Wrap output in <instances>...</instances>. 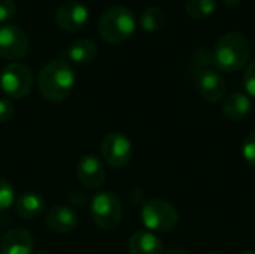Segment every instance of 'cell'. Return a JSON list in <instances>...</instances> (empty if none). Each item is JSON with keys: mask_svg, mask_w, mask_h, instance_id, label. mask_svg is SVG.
Returning a JSON list of instances; mask_svg holds the SVG:
<instances>
[{"mask_svg": "<svg viewBox=\"0 0 255 254\" xmlns=\"http://www.w3.org/2000/svg\"><path fill=\"white\" fill-rule=\"evenodd\" d=\"M15 202V190L9 181L0 178V213L6 211Z\"/></svg>", "mask_w": 255, "mask_h": 254, "instance_id": "21", "label": "cell"}, {"mask_svg": "<svg viewBox=\"0 0 255 254\" xmlns=\"http://www.w3.org/2000/svg\"><path fill=\"white\" fill-rule=\"evenodd\" d=\"M15 13L13 0H0V22H7Z\"/></svg>", "mask_w": 255, "mask_h": 254, "instance_id": "24", "label": "cell"}, {"mask_svg": "<svg viewBox=\"0 0 255 254\" xmlns=\"http://www.w3.org/2000/svg\"><path fill=\"white\" fill-rule=\"evenodd\" d=\"M97 55V45L87 37L75 40L67 49H66V57L76 63V64H87L91 63Z\"/></svg>", "mask_w": 255, "mask_h": 254, "instance_id": "17", "label": "cell"}, {"mask_svg": "<svg viewBox=\"0 0 255 254\" xmlns=\"http://www.w3.org/2000/svg\"><path fill=\"white\" fill-rule=\"evenodd\" d=\"M140 27L148 33L158 31L166 22V13L160 6H149L140 15Z\"/></svg>", "mask_w": 255, "mask_h": 254, "instance_id": "19", "label": "cell"}, {"mask_svg": "<svg viewBox=\"0 0 255 254\" xmlns=\"http://www.w3.org/2000/svg\"><path fill=\"white\" fill-rule=\"evenodd\" d=\"M102 157L103 160L115 169L124 168L131 160L133 147L131 141L123 132H112L106 135L102 141Z\"/></svg>", "mask_w": 255, "mask_h": 254, "instance_id": "7", "label": "cell"}, {"mask_svg": "<svg viewBox=\"0 0 255 254\" xmlns=\"http://www.w3.org/2000/svg\"><path fill=\"white\" fill-rule=\"evenodd\" d=\"M130 254H164L161 240L148 231H137L128 240Z\"/></svg>", "mask_w": 255, "mask_h": 254, "instance_id": "14", "label": "cell"}, {"mask_svg": "<svg viewBox=\"0 0 255 254\" xmlns=\"http://www.w3.org/2000/svg\"><path fill=\"white\" fill-rule=\"evenodd\" d=\"M196 84H197V88H199L200 94L203 96V99L211 103L221 102L227 91L226 81L221 76L218 69H211V70L202 73L196 79Z\"/></svg>", "mask_w": 255, "mask_h": 254, "instance_id": "11", "label": "cell"}, {"mask_svg": "<svg viewBox=\"0 0 255 254\" xmlns=\"http://www.w3.org/2000/svg\"><path fill=\"white\" fill-rule=\"evenodd\" d=\"M90 214L100 229L112 231L123 220V204L114 192H99L91 199Z\"/></svg>", "mask_w": 255, "mask_h": 254, "instance_id": "4", "label": "cell"}, {"mask_svg": "<svg viewBox=\"0 0 255 254\" xmlns=\"http://www.w3.org/2000/svg\"><path fill=\"white\" fill-rule=\"evenodd\" d=\"M30 40L27 33L16 24L0 25V55L7 60H19L27 55Z\"/></svg>", "mask_w": 255, "mask_h": 254, "instance_id": "8", "label": "cell"}, {"mask_svg": "<svg viewBox=\"0 0 255 254\" xmlns=\"http://www.w3.org/2000/svg\"><path fill=\"white\" fill-rule=\"evenodd\" d=\"M215 7V0H187L185 3V10L193 19H205L211 16Z\"/></svg>", "mask_w": 255, "mask_h": 254, "instance_id": "20", "label": "cell"}, {"mask_svg": "<svg viewBox=\"0 0 255 254\" xmlns=\"http://www.w3.org/2000/svg\"><path fill=\"white\" fill-rule=\"evenodd\" d=\"M223 3H224L227 7H232V9H235V7H238V6L242 3V0H223Z\"/></svg>", "mask_w": 255, "mask_h": 254, "instance_id": "26", "label": "cell"}, {"mask_svg": "<svg viewBox=\"0 0 255 254\" xmlns=\"http://www.w3.org/2000/svg\"><path fill=\"white\" fill-rule=\"evenodd\" d=\"M244 85H245V90L248 91V94L254 96L255 97V61L251 63L247 70H245V75H244Z\"/></svg>", "mask_w": 255, "mask_h": 254, "instance_id": "23", "label": "cell"}, {"mask_svg": "<svg viewBox=\"0 0 255 254\" xmlns=\"http://www.w3.org/2000/svg\"><path fill=\"white\" fill-rule=\"evenodd\" d=\"M13 117V105L7 99H0V123H7Z\"/></svg>", "mask_w": 255, "mask_h": 254, "instance_id": "25", "label": "cell"}, {"mask_svg": "<svg viewBox=\"0 0 255 254\" xmlns=\"http://www.w3.org/2000/svg\"><path fill=\"white\" fill-rule=\"evenodd\" d=\"M0 254H33V238L28 231L13 228L0 240Z\"/></svg>", "mask_w": 255, "mask_h": 254, "instance_id": "12", "label": "cell"}, {"mask_svg": "<svg viewBox=\"0 0 255 254\" xmlns=\"http://www.w3.org/2000/svg\"><path fill=\"white\" fill-rule=\"evenodd\" d=\"M45 210V199L37 192H27L21 195L15 202V213L19 219L33 220L39 217Z\"/></svg>", "mask_w": 255, "mask_h": 254, "instance_id": "15", "label": "cell"}, {"mask_svg": "<svg viewBox=\"0 0 255 254\" xmlns=\"http://www.w3.org/2000/svg\"><path fill=\"white\" fill-rule=\"evenodd\" d=\"M242 154H244V159L250 163L255 166V130L250 132L244 142H242Z\"/></svg>", "mask_w": 255, "mask_h": 254, "instance_id": "22", "label": "cell"}, {"mask_svg": "<svg viewBox=\"0 0 255 254\" xmlns=\"http://www.w3.org/2000/svg\"><path fill=\"white\" fill-rule=\"evenodd\" d=\"M212 54L218 70L227 73L238 72L250 60V40L239 31H229L218 40Z\"/></svg>", "mask_w": 255, "mask_h": 254, "instance_id": "2", "label": "cell"}, {"mask_svg": "<svg viewBox=\"0 0 255 254\" xmlns=\"http://www.w3.org/2000/svg\"><path fill=\"white\" fill-rule=\"evenodd\" d=\"M76 82L75 70L63 60L57 58L45 64L39 73V90L42 96L49 102H63L70 96Z\"/></svg>", "mask_w": 255, "mask_h": 254, "instance_id": "1", "label": "cell"}, {"mask_svg": "<svg viewBox=\"0 0 255 254\" xmlns=\"http://www.w3.org/2000/svg\"><path fill=\"white\" fill-rule=\"evenodd\" d=\"M78 225V214L69 205H55L48 211L46 226L54 234H69Z\"/></svg>", "mask_w": 255, "mask_h": 254, "instance_id": "13", "label": "cell"}, {"mask_svg": "<svg viewBox=\"0 0 255 254\" xmlns=\"http://www.w3.org/2000/svg\"><path fill=\"white\" fill-rule=\"evenodd\" d=\"M140 217L145 228L152 232H170L179 222L176 208L163 199H151L145 202Z\"/></svg>", "mask_w": 255, "mask_h": 254, "instance_id": "5", "label": "cell"}, {"mask_svg": "<svg viewBox=\"0 0 255 254\" xmlns=\"http://www.w3.org/2000/svg\"><path fill=\"white\" fill-rule=\"evenodd\" d=\"M76 175L81 184L87 189H100L106 180V169L102 160L93 154L81 157L76 168Z\"/></svg>", "mask_w": 255, "mask_h": 254, "instance_id": "10", "label": "cell"}, {"mask_svg": "<svg viewBox=\"0 0 255 254\" xmlns=\"http://www.w3.org/2000/svg\"><path fill=\"white\" fill-rule=\"evenodd\" d=\"M167 254H190L185 249H181V247H173V249H170Z\"/></svg>", "mask_w": 255, "mask_h": 254, "instance_id": "27", "label": "cell"}, {"mask_svg": "<svg viewBox=\"0 0 255 254\" xmlns=\"http://www.w3.org/2000/svg\"><path fill=\"white\" fill-rule=\"evenodd\" d=\"M33 72L24 63L12 61L0 73V87L12 99L25 97L33 88Z\"/></svg>", "mask_w": 255, "mask_h": 254, "instance_id": "6", "label": "cell"}, {"mask_svg": "<svg viewBox=\"0 0 255 254\" xmlns=\"http://www.w3.org/2000/svg\"><path fill=\"white\" fill-rule=\"evenodd\" d=\"M88 19H90V10L87 4L78 0H67L61 3L55 12L57 25L67 33L81 31L88 24Z\"/></svg>", "mask_w": 255, "mask_h": 254, "instance_id": "9", "label": "cell"}, {"mask_svg": "<svg viewBox=\"0 0 255 254\" xmlns=\"http://www.w3.org/2000/svg\"><path fill=\"white\" fill-rule=\"evenodd\" d=\"M239 254H255L253 252H244V253H239Z\"/></svg>", "mask_w": 255, "mask_h": 254, "instance_id": "28", "label": "cell"}, {"mask_svg": "<svg viewBox=\"0 0 255 254\" xmlns=\"http://www.w3.org/2000/svg\"><path fill=\"white\" fill-rule=\"evenodd\" d=\"M211 69H217L214 54L205 48L196 49L190 58V73H191L193 79L196 81L202 73H205Z\"/></svg>", "mask_w": 255, "mask_h": 254, "instance_id": "18", "label": "cell"}, {"mask_svg": "<svg viewBox=\"0 0 255 254\" xmlns=\"http://www.w3.org/2000/svg\"><path fill=\"white\" fill-rule=\"evenodd\" d=\"M208 254H218V253H208Z\"/></svg>", "mask_w": 255, "mask_h": 254, "instance_id": "29", "label": "cell"}, {"mask_svg": "<svg viewBox=\"0 0 255 254\" xmlns=\"http://www.w3.org/2000/svg\"><path fill=\"white\" fill-rule=\"evenodd\" d=\"M136 30L134 13L121 4L108 7L99 19V33L108 43L118 45L128 40Z\"/></svg>", "mask_w": 255, "mask_h": 254, "instance_id": "3", "label": "cell"}, {"mask_svg": "<svg viewBox=\"0 0 255 254\" xmlns=\"http://www.w3.org/2000/svg\"><path fill=\"white\" fill-rule=\"evenodd\" d=\"M251 111V100L244 93H233L223 102V114L230 121H241Z\"/></svg>", "mask_w": 255, "mask_h": 254, "instance_id": "16", "label": "cell"}]
</instances>
